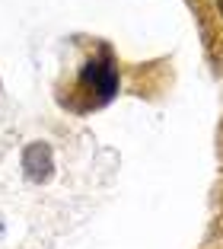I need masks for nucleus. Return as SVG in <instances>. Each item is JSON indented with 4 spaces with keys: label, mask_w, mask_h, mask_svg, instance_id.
<instances>
[{
    "label": "nucleus",
    "mask_w": 223,
    "mask_h": 249,
    "mask_svg": "<svg viewBox=\"0 0 223 249\" xmlns=\"http://www.w3.org/2000/svg\"><path fill=\"white\" fill-rule=\"evenodd\" d=\"M217 7H220V13H223V0H217Z\"/></svg>",
    "instance_id": "7ed1b4c3"
},
{
    "label": "nucleus",
    "mask_w": 223,
    "mask_h": 249,
    "mask_svg": "<svg viewBox=\"0 0 223 249\" xmlns=\"http://www.w3.org/2000/svg\"><path fill=\"white\" fill-rule=\"evenodd\" d=\"M80 87L86 89L89 96H96V103H108L118 93V67L112 61V54H108V48H102L99 58H93L83 67Z\"/></svg>",
    "instance_id": "f257e3e1"
},
{
    "label": "nucleus",
    "mask_w": 223,
    "mask_h": 249,
    "mask_svg": "<svg viewBox=\"0 0 223 249\" xmlns=\"http://www.w3.org/2000/svg\"><path fill=\"white\" fill-rule=\"evenodd\" d=\"M22 169H26V176L32 182H48L51 173H54V160H51V147L35 141L22 150Z\"/></svg>",
    "instance_id": "f03ea898"
}]
</instances>
